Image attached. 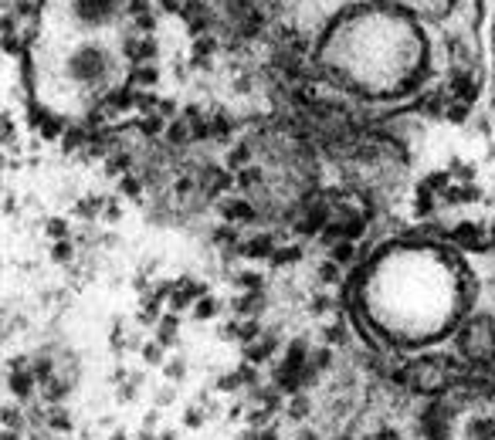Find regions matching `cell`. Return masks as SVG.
Segmentation results:
<instances>
[{
    "mask_svg": "<svg viewBox=\"0 0 495 440\" xmlns=\"http://www.w3.org/2000/svg\"><path fill=\"white\" fill-rule=\"evenodd\" d=\"M123 0H51L34 48L38 92L58 112H85L123 72Z\"/></svg>",
    "mask_w": 495,
    "mask_h": 440,
    "instance_id": "1",
    "label": "cell"
},
{
    "mask_svg": "<svg viewBox=\"0 0 495 440\" xmlns=\"http://www.w3.org/2000/svg\"><path fill=\"white\" fill-rule=\"evenodd\" d=\"M401 3H411V7H438L441 0H401Z\"/></svg>",
    "mask_w": 495,
    "mask_h": 440,
    "instance_id": "2",
    "label": "cell"
}]
</instances>
